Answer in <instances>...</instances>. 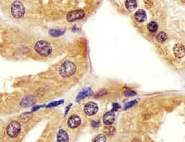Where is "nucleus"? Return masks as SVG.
Returning a JSON list of instances; mask_svg holds the SVG:
<instances>
[{
	"mask_svg": "<svg viewBox=\"0 0 185 142\" xmlns=\"http://www.w3.org/2000/svg\"><path fill=\"white\" fill-rule=\"evenodd\" d=\"M136 93L133 90H126L125 92V94L126 96H133L136 94Z\"/></svg>",
	"mask_w": 185,
	"mask_h": 142,
	"instance_id": "nucleus-22",
	"label": "nucleus"
},
{
	"mask_svg": "<svg viewBox=\"0 0 185 142\" xmlns=\"http://www.w3.org/2000/svg\"><path fill=\"white\" fill-rule=\"evenodd\" d=\"M99 124H100V123L98 122H93V123H92V126H94V127H97V126H99Z\"/></svg>",
	"mask_w": 185,
	"mask_h": 142,
	"instance_id": "nucleus-26",
	"label": "nucleus"
},
{
	"mask_svg": "<svg viewBox=\"0 0 185 142\" xmlns=\"http://www.w3.org/2000/svg\"><path fill=\"white\" fill-rule=\"evenodd\" d=\"M115 120V113L113 110L108 111L103 117V122L106 125H111Z\"/></svg>",
	"mask_w": 185,
	"mask_h": 142,
	"instance_id": "nucleus-8",
	"label": "nucleus"
},
{
	"mask_svg": "<svg viewBox=\"0 0 185 142\" xmlns=\"http://www.w3.org/2000/svg\"><path fill=\"white\" fill-rule=\"evenodd\" d=\"M76 70V66L74 63L70 61L63 63L59 69L60 76L63 78H68L73 76Z\"/></svg>",
	"mask_w": 185,
	"mask_h": 142,
	"instance_id": "nucleus-1",
	"label": "nucleus"
},
{
	"mask_svg": "<svg viewBox=\"0 0 185 142\" xmlns=\"http://www.w3.org/2000/svg\"><path fill=\"white\" fill-rule=\"evenodd\" d=\"M167 39V36L164 32L160 33L157 36V41L161 43L165 42Z\"/></svg>",
	"mask_w": 185,
	"mask_h": 142,
	"instance_id": "nucleus-16",
	"label": "nucleus"
},
{
	"mask_svg": "<svg viewBox=\"0 0 185 142\" xmlns=\"http://www.w3.org/2000/svg\"><path fill=\"white\" fill-rule=\"evenodd\" d=\"M44 106H45V105H38V106L35 107H33V109H32V111H36V110L39 109L40 108L43 107H44Z\"/></svg>",
	"mask_w": 185,
	"mask_h": 142,
	"instance_id": "nucleus-23",
	"label": "nucleus"
},
{
	"mask_svg": "<svg viewBox=\"0 0 185 142\" xmlns=\"http://www.w3.org/2000/svg\"><path fill=\"white\" fill-rule=\"evenodd\" d=\"M158 25L155 22L152 21L148 26V29L150 32H155L157 31Z\"/></svg>",
	"mask_w": 185,
	"mask_h": 142,
	"instance_id": "nucleus-17",
	"label": "nucleus"
},
{
	"mask_svg": "<svg viewBox=\"0 0 185 142\" xmlns=\"http://www.w3.org/2000/svg\"><path fill=\"white\" fill-rule=\"evenodd\" d=\"M35 103V100L34 97L29 95L24 97L21 101L20 105L22 107H29L32 106Z\"/></svg>",
	"mask_w": 185,
	"mask_h": 142,
	"instance_id": "nucleus-10",
	"label": "nucleus"
},
{
	"mask_svg": "<svg viewBox=\"0 0 185 142\" xmlns=\"http://www.w3.org/2000/svg\"><path fill=\"white\" fill-rule=\"evenodd\" d=\"M64 100H61L59 101H55V102H53L50 103H49L47 106L46 107H56L58 105H59L60 104H62L64 103Z\"/></svg>",
	"mask_w": 185,
	"mask_h": 142,
	"instance_id": "nucleus-18",
	"label": "nucleus"
},
{
	"mask_svg": "<svg viewBox=\"0 0 185 142\" xmlns=\"http://www.w3.org/2000/svg\"><path fill=\"white\" fill-rule=\"evenodd\" d=\"M21 131V125L19 122L13 121L7 126V134L10 137H15L19 135Z\"/></svg>",
	"mask_w": 185,
	"mask_h": 142,
	"instance_id": "nucleus-4",
	"label": "nucleus"
},
{
	"mask_svg": "<svg viewBox=\"0 0 185 142\" xmlns=\"http://www.w3.org/2000/svg\"><path fill=\"white\" fill-rule=\"evenodd\" d=\"M35 50L41 56H49L52 51L51 45L47 42L44 41H39L35 45Z\"/></svg>",
	"mask_w": 185,
	"mask_h": 142,
	"instance_id": "nucleus-2",
	"label": "nucleus"
},
{
	"mask_svg": "<svg viewBox=\"0 0 185 142\" xmlns=\"http://www.w3.org/2000/svg\"><path fill=\"white\" fill-rule=\"evenodd\" d=\"M24 7L19 1H16L12 4L11 13L15 18H20L24 14Z\"/></svg>",
	"mask_w": 185,
	"mask_h": 142,
	"instance_id": "nucleus-3",
	"label": "nucleus"
},
{
	"mask_svg": "<svg viewBox=\"0 0 185 142\" xmlns=\"http://www.w3.org/2000/svg\"><path fill=\"white\" fill-rule=\"evenodd\" d=\"M98 110V107L96 103L93 102H89L84 107V112L86 115L91 116L96 114Z\"/></svg>",
	"mask_w": 185,
	"mask_h": 142,
	"instance_id": "nucleus-5",
	"label": "nucleus"
},
{
	"mask_svg": "<svg viewBox=\"0 0 185 142\" xmlns=\"http://www.w3.org/2000/svg\"><path fill=\"white\" fill-rule=\"evenodd\" d=\"M135 18L137 21L138 22H144L146 21L147 19L146 12L142 9L137 11L135 14Z\"/></svg>",
	"mask_w": 185,
	"mask_h": 142,
	"instance_id": "nucleus-11",
	"label": "nucleus"
},
{
	"mask_svg": "<svg viewBox=\"0 0 185 142\" xmlns=\"http://www.w3.org/2000/svg\"><path fill=\"white\" fill-rule=\"evenodd\" d=\"M175 56L178 58H181L185 56V48L184 45L178 44L175 45L173 49Z\"/></svg>",
	"mask_w": 185,
	"mask_h": 142,
	"instance_id": "nucleus-9",
	"label": "nucleus"
},
{
	"mask_svg": "<svg viewBox=\"0 0 185 142\" xmlns=\"http://www.w3.org/2000/svg\"><path fill=\"white\" fill-rule=\"evenodd\" d=\"M119 107H120V106L119 105V104H117V103H115V104H113V109L112 110H113L114 111H116L117 110H118L119 109Z\"/></svg>",
	"mask_w": 185,
	"mask_h": 142,
	"instance_id": "nucleus-24",
	"label": "nucleus"
},
{
	"mask_svg": "<svg viewBox=\"0 0 185 142\" xmlns=\"http://www.w3.org/2000/svg\"><path fill=\"white\" fill-rule=\"evenodd\" d=\"M71 105H72V104H70L69 105H68V106L66 107V112H65V115H66V114L68 113V112L69 110V109H70V107H71Z\"/></svg>",
	"mask_w": 185,
	"mask_h": 142,
	"instance_id": "nucleus-25",
	"label": "nucleus"
},
{
	"mask_svg": "<svg viewBox=\"0 0 185 142\" xmlns=\"http://www.w3.org/2000/svg\"><path fill=\"white\" fill-rule=\"evenodd\" d=\"M85 15V14L83 10L74 11L67 15L66 20L69 22H73L83 18Z\"/></svg>",
	"mask_w": 185,
	"mask_h": 142,
	"instance_id": "nucleus-6",
	"label": "nucleus"
},
{
	"mask_svg": "<svg viewBox=\"0 0 185 142\" xmlns=\"http://www.w3.org/2000/svg\"><path fill=\"white\" fill-rule=\"evenodd\" d=\"M91 88H85L83 90H81L77 95V97H76V101L77 102L81 101L83 99H84V98L91 95Z\"/></svg>",
	"mask_w": 185,
	"mask_h": 142,
	"instance_id": "nucleus-12",
	"label": "nucleus"
},
{
	"mask_svg": "<svg viewBox=\"0 0 185 142\" xmlns=\"http://www.w3.org/2000/svg\"><path fill=\"white\" fill-rule=\"evenodd\" d=\"M81 120L77 115L71 116L68 120V125L71 128H77L81 125Z\"/></svg>",
	"mask_w": 185,
	"mask_h": 142,
	"instance_id": "nucleus-7",
	"label": "nucleus"
},
{
	"mask_svg": "<svg viewBox=\"0 0 185 142\" xmlns=\"http://www.w3.org/2000/svg\"><path fill=\"white\" fill-rule=\"evenodd\" d=\"M126 7L127 9L130 11L135 10L137 7V2L136 0H127L126 2Z\"/></svg>",
	"mask_w": 185,
	"mask_h": 142,
	"instance_id": "nucleus-14",
	"label": "nucleus"
},
{
	"mask_svg": "<svg viewBox=\"0 0 185 142\" xmlns=\"http://www.w3.org/2000/svg\"><path fill=\"white\" fill-rule=\"evenodd\" d=\"M137 103V100H133L127 103L125 105V110H127V109H129L130 107H132L133 106V105L136 104V103Z\"/></svg>",
	"mask_w": 185,
	"mask_h": 142,
	"instance_id": "nucleus-20",
	"label": "nucleus"
},
{
	"mask_svg": "<svg viewBox=\"0 0 185 142\" xmlns=\"http://www.w3.org/2000/svg\"><path fill=\"white\" fill-rule=\"evenodd\" d=\"M104 132L108 134V135H110L111 134H113V131L115 130V128L112 127H107L105 128L104 129Z\"/></svg>",
	"mask_w": 185,
	"mask_h": 142,
	"instance_id": "nucleus-21",
	"label": "nucleus"
},
{
	"mask_svg": "<svg viewBox=\"0 0 185 142\" xmlns=\"http://www.w3.org/2000/svg\"><path fill=\"white\" fill-rule=\"evenodd\" d=\"M65 33V31L60 30V29H51L49 31V34L52 36L54 37H59L61 35H63Z\"/></svg>",
	"mask_w": 185,
	"mask_h": 142,
	"instance_id": "nucleus-15",
	"label": "nucleus"
},
{
	"mask_svg": "<svg viewBox=\"0 0 185 142\" xmlns=\"http://www.w3.org/2000/svg\"><path fill=\"white\" fill-rule=\"evenodd\" d=\"M57 141L59 142H68L69 136L67 132L62 129L60 130L57 135Z\"/></svg>",
	"mask_w": 185,
	"mask_h": 142,
	"instance_id": "nucleus-13",
	"label": "nucleus"
},
{
	"mask_svg": "<svg viewBox=\"0 0 185 142\" xmlns=\"http://www.w3.org/2000/svg\"><path fill=\"white\" fill-rule=\"evenodd\" d=\"M106 136L104 135H98L94 139V142H106Z\"/></svg>",
	"mask_w": 185,
	"mask_h": 142,
	"instance_id": "nucleus-19",
	"label": "nucleus"
}]
</instances>
